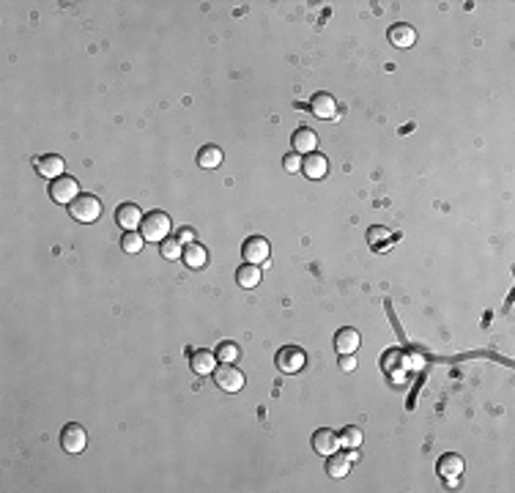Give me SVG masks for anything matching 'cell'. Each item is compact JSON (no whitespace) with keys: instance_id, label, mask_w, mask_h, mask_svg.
Listing matches in <instances>:
<instances>
[{"instance_id":"6da1fadb","label":"cell","mask_w":515,"mask_h":493,"mask_svg":"<svg viewBox=\"0 0 515 493\" xmlns=\"http://www.w3.org/2000/svg\"><path fill=\"white\" fill-rule=\"evenodd\" d=\"M170 231H173V220H170L168 211H148V214L143 217L140 233H143L145 242H159V244H162V242L170 236Z\"/></svg>"},{"instance_id":"7a4b0ae2","label":"cell","mask_w":515,"mask_h":493,"mask_svg":"<svg viewBox=\"0 0 515 493\" xmlns=\"http://www.w3.org/2000/svg\"><path fill=\"white\" fill-rule=\"evenodd\" d=\"M69 214H72V220H77L83 225H91L102 217V203H99L97 195H80L74 203H69Z\"/></svg>"},{"instance_id":"3957f363","label":"cell","mask_w":515,"mask_h":493,"mask_svg":"<svg viewBox=\"0 0 515 493\" xmlns=\"http://www.w3.org/2000/svg\"><path fill=\"white\" fill-rule=\"evenodd\" d=\"M274 365H277V370H280V373L294 375V373H302V368L307 365V354H305L299 346H285V348H280V351H277Z\"/></svg>"},{"instance_id":"277c9868","label":"cell","mask_w":515,"mask_h":493,"mask_svg":"<svg viewBox=\"0 0 515 493\" xmlns=\"http://www.w3.org/2000/svg\"><path fill=\"white\" fill-rule=\"evenodd\" d=\"M50 198H52V203H61V206L74 203V200L80 198V184H77V178L61 176V178L50 181Z\"/></svg>"},{"instance_id":"5b68a950","label":"cell","mask_w":515,"mask_h":493,"mask_svg":"<svg viewBox=\"0 0 515 493\" xmlns=\"http://www.w3.org/2000/svg\"><path fill=\"white\" fill-rule=\"evenodd\" d=\"M61 447H63L69 455H80V452L88 447V433H85V428L77 425V422L63 425V430H61Z\"/></svg>"},{"instance_id":"8992f818","label":"cell","mask_w":515,"mask_h":493,"mask_svg":"<svg viewBox=\"0 0 515 493\" xmlns=\"http://www.w3.org/2000/svg\"><path fill=\"white\" fill-rule=\"evenodd\" d=\"M214 384L222 389V392H241L244 389V373L236 368V365H219L214 370Z\"/></svg>"},{"instance_id":"52a82bcc","label":"cell","mask_w":515,"mask_h":493,"mask_svg":"<svg viewBox=\"0 0 515 493\" xmlns=\"http://www.w3.org/2000/svg\"><path fill=\"white\" fill-rule=\"evenodd\" d=\"M241 255H244V260L252 263V266H266L269 258H272V246H269V242H266L263 236H250V239L244 242V246H241Z\"/></svg>"},{"instance_id":"ba28073f","label":"cell","mask_w":515,"mask_h":493,"mask_svg":"<svg viewBox=\"0 0 515 493\" xmlns=\"http://www.w3.org/2000/svg\"><path fill=\"white\" fill-rule=\"evenodd\" d=\"M115 225H118L123 233L137 231V228L143 225V211H140V206H137V203H121V206L115 209Z\"/></svg>"},{"instance_id":"9c48e42d","label":"cell","mask_w":515,"mask_h":493,"mask_svg":"<svg viewBox=\"0 0 515 493\" xmlns=\"http://www.w3.org/2000/svg\"><path fill=\"white\" fill-rule=\"evenodd\" d=\"M33 167H36V173H39L41 178L55 181V178H61V176H63L66 162H63L58 154H44V156H36V159H33Z\"/></svg>"},{"instance_id":"30bf717a","label":"cell","mask_w":515,"mask_h":493,"mask_svg":"<svg viewBox=\"0 0 515 493\" xmlns=\"http://www.w3.org/2000/svg\"><path fill=\"white\" fill-rule=\"evenodd\" d=\"M310 113L315 116V118H321V121H334L337 118V102H334V96L332 94H315L312 99H310Z\"/></svg>"},{"instance_id":"8fae6325","label":"cell","mask_w":515,"mask_h":493,"mask_svg":"<svg viewBox=\"0 0 515 493\" xmlns=\"http://www.w3.org/2000/svg\"><path fill=\"white\" fill-rule=\"evenodd\" d=\"M312 450H315L321 458L334 455V452L340 450V439H337V433H334L332 428H321V430H315V433H312Z\"/></svg>"},{"instance_id":"7c38bea8","label":"cell","mask_w":515,"mask_h":493,"mask_svg":"<svg viewBox=\"0 0 515 493\" xmlns=\"http://www.w3.org/2000/svg\"><path fill=\"white\" fill-rule=\"evenodd\" d=\"M362 346V335L354 329V326H343L337 335H334V351L343 357V354H356Z\"/></svg>"},{"instance_id":"4fadbf2b","label":"cell","mask_w":515,"mask_h":493,"mask_svg":"<svg viewBox=\"0 0 515 493\" xmlns=\"http://www.w3.org/2000/svg\"><path fill=\"white\" fill-rule=\"evenodd\" d=\"M302 173L307 176L310 181H321V178H326V173H329V159L323 156V154H307L305 159H302Z\"/></svg>"},{"instance_id":"5bb4252c","label":"cell","mask_w":515,"mask_h":493,"mask_svg":"<svg viewBox=\"0 0 515 493\" xmlns=\"http://www.w3.org/2000/svg\"><path fill=\"white\" fill-rule=\"evenodd\" d=\"M291 143H294V151H296L299 156H307V154H312V151L318 148V134H315L310 126H302V129L294 132Z\"/></svg>"},{"instance_id":"9a60e30c","label":"cell","mask_w":515,"mask_h":493,"mask_svg":"<svg viewBox=\"0 0 515 493\" xmlns=\"http://www.w3.org/2000/svg\"><path fill=\"white\" fill-rule=\"evenodd\" d=\"M181 260L187 263V269H192V271H201V269H206V263H208V249L203 244H198V242H192V244L184 246V255H181Z\"/></svg>"},{"instance_id":"2e32d148","label":"cell","mask_w":515,"mask_h":493,"mask_svg":"<svg viewBox=\"0 0 515 493\" xmlns=\"http://www.w3.org/2000/svg\"><path fill=\"white\" fill-rule=\"evenodd\" d=\"M414 41H416V30L406 22H398L390 28V44H395L398 50H409Z\"/></svg>"},{"instance_id":"e0dca14e","label":"cell","mask_w":515,"mask_h":493,"mask_svg":"<svg viewBox=\"0 0 515 493\" xmlns=\"http://www.w3.org/2000/svg\"><path fill=\"white\" fill-rule=\"evenodd\" d=\"M190 365H192V373H198V375H214V370H216V354L201 348V351L192 354Z\"/></svg>"},{"instance_id":"ac0fdd59","label":"cell","mask_w":515,"mask_h":493,"mask_svg":"<svg viewBox=\"0 0 515 493\" xmlns=\"http://www.w3.org/2000/svg\"><path fill=\"white\" fill-rule=\"evenodd\" d=\"M463 458L461 455H455V452H447V455H441L438 458V474L444 477V480H450V477H461L463 474Z\"/></svg>"},{"instance_id":"d6986e66","label":"cell","mask_w":515,"mask_h":493,"mask_svg":"<svg viewBox=\"0 0 515 493\" xmlns=\"http://www.w3.org/2000/svg\"><path fill=\"white\" fill-rule=\"evenodd\" d=\"M348 472H351V461H348V455H340V450L326 458V474L332 480H343V477H348Z\"/></svg>"},{"instance_id":"ffe728a7","label":"cell","mask_w":515,"mask_h":493,"mask_svg":"<svg viewBox=\"0 0 515 493\" xmlns=\"http://www.w3.org/2000/svg\"><path fill=\"white\" fill-rule=\"evenodd\" d=\"M392 242H395V236L390 233V228L373 225V228L367 231V244L373 246L376 252H387V249H392Z\"/></svg>"},{"instance_id":"44dd1931","label":"cell","mask_w":515,"mask_h":493,"mask_svg":"<svg viewBox=\"0 0 515 493\" xmlns=\"http://www.w3.org/2000/svg\"><path fill=\"white\" fill-rule=\"evenodd\" d=\"M236 282H239L244 291L258 288V285H261V269H258V266H252V263L239 266V269H236Z\"/></svg>"},{"instance_id":"7402d4cb","label":"cell","mask_w":515,"mask_h":493,"mask_svg":"<svg viewBox=\"0 0 515 493\" xmlns=\"http://www.w3.org/2000/svg\"><path fill=\"white\" fill-rule=\"evenodd\" d=\"M222 159H225V156H222V148H219V145H203V148L198 151V165L206 167V170L219 167Z\"/></svg>"},{"instance_id":"603a6c76","label":"cell","mask_w":515,"mask_h":493,"mask_svg":"<svg viewBox=\"0 0 515 493\" xmlns=\"http://www.w3.org/2000/svg\"><path fill=\"white\" fill-rule=\"evenodd\" d=\"M214 354H216V362H225V365H236V362L241 359V348H239L236 343H230V340L219 343Z\"/></svg>"},{"instance_id":"cb8c5ba5","label":"cell","mask_w":515,"mask_h":493,"mask_svg":"<svg viewBox=\"0 0 515 493\" xmlns=\"http://www.w3.org/2000/svg\"><path fill=\"white\" fill-rule=\"evenodd\" d=\"M337 439H340V447H345V450H359L362 447V430L356 425H345L337 433Z\"/></svg>"},{"instance_id":"d4e9b609","label":"cell","mask_w":515,"mask_h":493,"mask_svg":"<svg viewBox=\"0 0 515 493\" xmlns=\"http://www.w3.org/2000/svg\"><path fill=\"white\" fill-rule=\"evenodd\" d=\"M143 244H145V239H143V233H137V231H129V233H123V239H121V249L129 252V255H137V252L143 249Z\"/></svg>"},{"instance_id":"484cf974","label":"cell","mask_w":515,"mask_h":493,"mask_svg":"<svg viewBox=\"0 0 515 493\" xmlns=\"http://www.w3.org/2000/svg\"><path fill=\"white\" fill-rule=\"evenodd\" d=\"M159 252H162V258H165V260H179V258L184 255V244H181L176 236H173V239L168 236V239L162 242V246H159Z\"/></svg>"},{"instance_id":"4316f807","label":"cell","mask_w":515,"mask_h":493,"mask_svg":"<svg viewBox=\"0 0 515 493\" xmlns=\"http://www.w3.org/2000/svg\"><path fill=\"white\" fill-rule=\"evenodd\" d=\"M283 167H285V173H302V156L294 151V154H288L285 159H283Z\"/></svg>"},{"instance_id":"83f0119b","label":"cell","mask_w":515,"mask_h":493,"mask_svg":"<svg viewBox=\"0 0 515 493\" xmlns=\"http://www.w3.org/2000/svg\"><path fill=\"white\" fill-rule=\"evenodd\" d=\"M176 239H179L184 246L192 244V242H195V231H192V228H187V225H181V228L176 231Z\"/></svg>"},{"instance_id":"f1b7e54d","label":"cell","mask_w":515,"mask_h":493,"mask_svg":"<svg viewBox=\"0 0 515 493\" xmlns=\"http://www.w3.org/2000/svg\"><path fill=\"white\" fill-rule=\"evenodd\" d=\"M340 370H356V359H354V354H343L340 357Z\"/></svg>"},{"instance_id":"f546056e","label":"cell","mask_w":515,"mask_h":493,"mask_svg":"<svg viewBox=\"0 0 515 493\" xmlns=\"http://www.w3.org/2000/svg\"><path fill=\"white\" fill-rule=\"evenodd\" d=\"M356 458H359V452H356V450H348V461H351V463H354V461H356Z\"/></svg>"}]
</instances>
